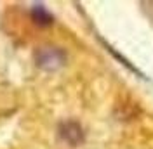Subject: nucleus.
Segmentation results:
<instances>
[{
    "mask_svg": "<svg viewBox=\"0 0 153 149\" xmlns=\"http://www.w3.org/2000/svg\"><path fill=\"white\" fill-rule=\"evenodd\" d=\"M31 18H33V21L38 23L40 26H49V24L52 23V16H51L42 5H35V7L31 9Z\"/></svg>",
    "mask_w": 153,
    "mask_h": 149,
    "instance_id": "7ed1b4c3",
    "label": "nucleus"
},
{
    "mask_svg": "<svg viewBox=\"0 0 153 149\" xmlns=\"http://www.w3.org/2000/svg\"><path fill=\"white\" fill-rule=\"evenodd\" d=\"M59 135H61V139L65 140L66 144H70L71 148L80 146V144L84 142V139H85L84 128L73 120L63 121V123L59 125Z\"/></svg>",
    "mask_w": 153,
    "mask_h": 149,
    "instance_id": "f03ea898",
    "label": "nucleus"
},
{
    "mask_svg": "<svg viewBox=\"0 0 153 149\" xmlns=\"http://www.w3.org/2000/svg\"><path fill=\"white\" fill-rule=\"evenodd\" d=\"M35 61L40 68H44L47 71H54V69H59L61 66H65L66 54H65V50H61L57 47H40L35 54Z\"/></svg>",
    "mask_w": 153,
    "mask_h": 149,
    "instance_id": "f257e3e1",
    "label": "nucleus"
}]
</instances>
